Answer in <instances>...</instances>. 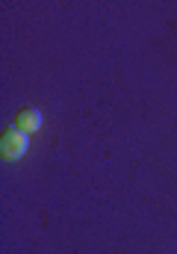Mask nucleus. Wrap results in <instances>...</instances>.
Returning a JSON list of instances; mask_svg holds the SVG:
<instances>
[{"label": "nucleus", "mask_w": 177, "mask_h": 254, "mask_svg": "<svg viewBox=\"0 0 177 254\" xmlns=\"http://www.w3.org/2000/svg\"><path fill=\"white\" fill-rule=\"evenodd\" d=\"M15 127H21L24 133H39L42 130V110H36V107H24L21 113H18V122H15Z\"/></svg>", "instance_id": "f03ea898"}, {"label": "nucleus", "mask_w": 177, "mask_h": 254, "mask_svg": "<svg viewBox=\"0 0 177 254\" xmlns=\"http://www.w3.org/2000/svg\"><path fill=\"white\" fill-rule=\"evenodd\" d=\"M30 148V133H24L21 127H6L3 139H0V154L3 160H21Z\"/></svg>", "instance_id": "f257e3e1"}]
</instances>
